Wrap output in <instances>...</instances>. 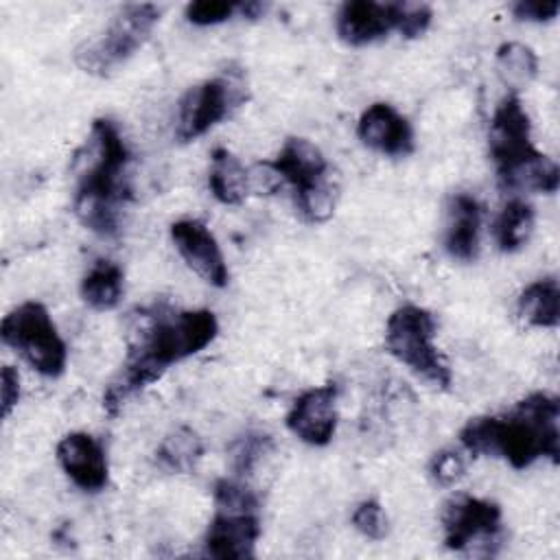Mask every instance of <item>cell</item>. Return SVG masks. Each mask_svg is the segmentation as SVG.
<instances>
[{
  "instance_id": "cell-1",
  "label": "cell",
  "mask_w": 560,
  "mask_h": 560,
  "mask_svg": "<svg viewBox=\"0 0 560 560\" xmlns=\"http://www.w3.org/2000/svg\"><path fill=\"white\" fill-rule=\"evenodd\" d=\"M217 335L219 322L208 308H142L129 328L127 359L103 392V409L116 416L131 396L160 381L173 363L201 352Z\"/></svg>"
},
{
  "instance_id": "cell-2",
  "label": "cell",
  "mask_w": 560,
  "mask_h": 560,
  "mask_svg": "<svg viewBox=\"0 0 560 560\" xmlns=\"http://www.w3.org/2000/svg\"><path fill=\"white\" fill-rule=\"evenodd\" d=\"M131 151L112 118H94L90 136L74 155L72 210L83 228L116 236L120 210L131 199Z\"/></svg>"
},
{
  "instance_id": "cell-3",
  "label": "cell",
  "mask_w": 560,
  "mask_h": 560,
  "mask_svg": "<svg viewBox=\"0 0 560 560\" xmlns=\"http://www.w3.org/2000/svg\"><path fill=\"white\" fill-rule=\"evenodd\" d=\"M457 438L472 457H501L516 470L540 457L558 464L560 400L553 394L534 392L501 416L470 418Z\"/></svg>"
},
{
  "instance_id": "cell-4",
  "label": "cell",
  "mask_w": 560,
  "mask_h": 560,
  "mask_svg": "<svg viewBox=\"0 0 560 560\" xmlns=\"http://www.w3.org/2000/svg\"><path fill=\"white\" fill-rule=\"evenodd\" d=\"M488 144L501 188L545 195L558 190V164L532 144V122L518 94L508 92L494 107Z\"/></svg>"
},
{
  "instance_id": "cell-5",
  "label": "cell",
  "mask_w": 560,
  "mask_h": 560,
  "mask_svg": "<svg viewBox=\"0 0 560 560\" xmlns=\"http://www.w3.org/2000/svg\"><path fill=\"white\" fill-rule=\"evenodd\" d=\"M435 315L416 304H402L385 322L387 352L416 376L438 389L451 387V368L435 346Z\"/></svg>"
},
{
  "instance_id": "cell-6",
  "label": "cell",
  "mask_w": 560,
  "mask_h": 560,
  "mask_svg": "<svg viewBox=\"0 0 560 560\" xmlns=\"http://www.w3.org/2000/svg\"><path fill=\"white\" fill-rule=\"evenodd\" d=\"M158 22L160 9L155 4H127L112 18L98 37L74 50V63L85 74L101 79L109 77L147 44Z\"/></svg>"
},
{
  "instance_id": "cell-7",
  "label": "cell",
  "mask_w": 560,
  "mask_h": 560,
  "mask_svg": "<svg viewBox=\"0 0 560 560\" xmlns=\"http://www.w3.org/2000/svg\"><path fill=\"white\" fill-rule=\"evenodd\" d=\"M0 337L42 376L57 378L66 372L68 348L42 302L28 300L11 308L2 317Z\"/></svg>"
},
{
  "instance_id": "cell-8",
  "label": "cell",
  "mask_w": 560,
  "mask_h": 560,
  "mask_svg": "<svg viewBox=\"0 0 560 560\" xmlns=\"http://www.w3.org/2000/svg\"><path fill=\"white\" fill-rule=\"evenodd\" d=\"M444 545L451 551L494 556L505 540L499 503L472 494H457L442 505Z\"/></svg>"
},
{
  "instance_id": "cell-9",
  "label": "cell",
  "mask_w": 560,
  "mask_h": 560,
  "mask_svg": "<svg viewBox=\"0 0 560 560\" xmlns=\"http://www.w3.org/2000/svg\"><path fill=\"white\" fill-rule=\"evenodd\" d=\"M247 98V85L241 72L230 70L206 79L184 92L177 103L175 138L186 144L210 131Z\"/></svg>"
},
{
  "instance_id": "cell-10",
  "label": "cell",
  "mask_w": 560,
  "mask_h": 560,
  "mask_svg": "<svg viewBox=\"0 0 560 560\" xmlns=\"http://www.w3.org/2000/svg\"><path fill=\"white\" fill-rule=\"evenodd\" d=\"M337 396L339 389L335 383L302 392L284 418L287 429L308 446L330 444L339 422Z\"/></svg>"
},
{
  "instance_id": "cell-11",
  "label": "cell",
  "mask_w": 560,
  "mask_h": 560,
  "mask_svg": "<svg viewBox=\"0 0 560 560\" xmlns=\"http://www.w3.org/2000/svg\"><path fill=\"white\" fill-rule=\"evenodd\" d=\"M405 2L352 0L343 2L335 15L337 37L348 46L374 44L398 31Z\"/></svg>"
},
{
  "instance_id": "cell-12",
  "label": "cell",
  "mask_w": 560,
  "mask_h": 560,
  "mask_svg": "<svg viewBox=\"0 0 560 560\" xmlns=\"http://www.w3.org/2000/svg\"><path fill=\"white\" fill-rule=\"evenodd\" d=\"M171 241L184 262L210 287L223 289L230 282V271L223 252L208 230L206 223L197 219H179L171 223Z\"/></svg>"
},
{
  "instance_id": "cell-13",
  "label": "cell",
  "mask_w": 560,
  "mask_h": 560,
  "mask_svg": "<svg viewBox=\"0 0 560 560\" xmlns=\"http://www.w3.org/2000/svg\"><path fill=\"white\" fill-rule=\"evenodd\" d=\"M57 462L66 477L83 492H101L109 481V466L103 444L85 433H66L55 448Z\"/></svg>"
},
{
  "instance_id": "cell-14",
  "label": "cell",
  "mask_w": 560,
  "mask_h": 560,
  "mask_svg": "<svg viewBox=\"0 0 560 560\" xmlns=\"http://www.w3.org/2000/svg\"><path fill=\"white\" fill-rule=\"evenodd\" d=\"M260 532L258 512L217 510L203 534V556L219 560L252 558Z\"/></svg>"
},
{
  "instance_id": "cell-15",
  "label": "cell",
  "mask_w": 560,
  "mask_h": 560,
  "mask_svg": "<svg viewBox=\"0 0 560 560\" xmlns=\"http://www.w3.org/2000/svg\"><path fill=\"white\" fill-rule=\"evenodd\" d=\"M357 136L368 149L389 158H405L416 149L411 122L389 103L365 107L357 122Z\"/></svg>"
},
{
  "instance_id": "cell-16",
  "label": "cell",
  "mask_w": 560,
  "mask_h": 560,
  "mask_svg": "<svg viewBox=\"0 0 560 560\" xmlns=\"http://www.w3.org/2000/svg\"><path fill=\"white\" fill-rule=\"evenodd\" d=\"M269 164L282 179V184H289L293 188V197L313 190L315 186L335 175L319 147H315L306 138H287L278 155Z\"/></svg>"
},
{
  "instance_id": "cell-17",
  "label": "cell",
  "mask_w": 560,
  "mask_h": 560,
  "mask_svg": "<svg viewBox=\"0 0 560 560\" xmlns=\"http://www.w3.org/2000/svg\"><path fill=\"white\" fill-rule=\"evenodd\" d=\"M481 206L468 192H457L446 203L444 249L459 262H472L479 254Z\"/></svg>"
},
{
  "instance_id": "cell-18",
  "label": "cell",
  "mask_w": 560,
  "mask_h": 560,
  "mask_svg": "<svg viewBox=\"0 0 560 560\" xmlns=\"http://www.w3.org/2000/svg\"><path fill=\"white\" fill-rule=\"evenodd\" d=\"M208 188L219 203L238 206L252 192L249 171L241 164V160L232 151L217 147L210 155Z\"/></svg>"
},
{
  "instance_id": "cell-19",
  "label": "cell",
  "mask_w": 560,
  "mask_h": 560,
  "mask_svg": "<svg viewBox=\"0 0 560 560\" xmlns=\"http://www.w3.org/2000/svg\"><path fill=\"white\" fill-rule=\"evenodd\" d=\"M521 319L536 328H556L560 322V287L556 276L527 284L516 300Z\"/></svg>"
},
{
  "instance_id": "cell-20",
  "label": "cell",
  "mask_w": 560,
  "mask_h": 560,
  "mask_svg": "<svg viewBox=\"0 0 560 560\" xmlns=\"http://www.w3.org/2000/svg\"><path fill=\"white\" fill-rule=\"evenodd\" d=\"M125 291V273L118 262L101 258L81 278L79 293L94 311H112L118 306Z\"/></svg>"
},
{
  "instance_id": "cell-21",
  "label": "cell",
  "mask_w": 560,
  "mask_h": 560,
  "mask_svg": "<svg viewBox=\"0 0 560 560\" xmlns=\"http://www.w3.org/2000/svg\"><path fill=\"white\" fill-rule=\"evenodd\" d=\"M203 457V440L186 424L171 429L155 448V462L162 470L173 475L192 472Z\"/></svg>"
},
{
  "instance_id": "cell-22",
  "label": "cell",
  "mask_w": 560,
  "mask_h": 560,
  "mask_svg": "<svg viewBox=\"0 0 560 560\" xmlns=\"http://www.w3.org/2000/svg\"><path fill=\"white\" fill-rule=\"evenodd\" d=\"M534 232V208L521 197L510 199L492 225L494 243L501 252H516L521 249Z\"/></svg>"
},
{
  "instance_id": "cell-23",
  "label": "cell",
  "mask_w": 560,
  "mask_h": 560,
  "mask_svg": "<svg viewBox=\"0 0 560 560\" xmlns=\"http://www.w3.org/2000/svg\"><path fill=\"white\" fill-rule=\"evenodd\" d=\"M497 74L512 94L527 88L538 74L536 52L521 42H503L494 55Z\"/></svg>"
},
{
  "instance_id": "cell-24",
  "label": "cell",
  "mask_w": 560,
  "mask_h": 560,
  "mask_svg": "<svg viewBox=\"0 0 560 560\" xmlns=\"http://www.w3.org/2000/svg\"><path fill=\"white\" fill-rule=\"evenodd\" d=\"M273 448V440L265 431H247L238 435L230 446V464L236 477L252 475V470L260 464V459Z\"/></svg>"
},
{
  "instance_id": "cell-25",
  "label": "cell",
  "mask_w": 560,
  "mask_h": 560,
  "mask_svg": "<svg viewBox=\"0 0 560 560\" xmlns=\"http://www.w3.org/2000/svg\"><path fill=\"white\" fill-rule=\"evenodd\" d=\"M214 505L217 510H230V512H258L260 501L258 494L243 483L241 477H223L214 483Z\"/></svg>"
},
{
  "instance_id": "cell-26",
  "label": "cell",
  "mask_w": 560,
  "mask_h": 560,
  "mask_svg": "<svg viewBox=\"0 0 560 560\" xmlns=\"http://www.w3.org/2000/svg\"><path fill=\"white\" fill-rule=\"evenodd\" d=\"M352 525L361 536H365L370 540H383L389 532L387 514L376 499H365L354 508Z\"/></svg>"
},
{
  "instance_id": "cell-27",
  "label": "cell",
  "mask_w": 560,
  "mask_h": 560,
  "mask_svg": "<svg viewBox=\"0 0 560 560\" xmlns=\"http://www.w3.org/2000/svg\"><path fill=\"white\" fill-rule=\"evenodd\" d=\"M241 2H228V0H197L186 4L184 18L195 26H212L221 24L238 13Z\"/></svg>"
},
{
  "instance_id": "cell-28",
  "label": "cell",
  "mask_w": 560,
  "mask_h": 560,
  "mask_svg": "<svg viewBox=\"0 0 560 560\" xmlns=\"http://www.w3.org/2000/svg\"><path fill=\"white\" fill-rule=\"evenodd\" d=\"M464 472H466L464 457L453 448L438 451L429 462V475L442 488L455 486L464 477Z\"/></svg>"
},
{
  "instance_id": "cell-29",
  "label": "cell",
  "mask_w": 560,
  "mask_h": 560,
  "mask_svg": "<svg viewBox=\"0 0 560 560\" xmlns=\"http://www.w3.org/2000/svg\"><path fill=\"white\" fill-rule=\"evenodd\" d=\"M431 18H433L431 7L418 4V2H405L398 33H400L405 39H416V37H420V35L429 28Z\"/></svg>"
},
{
  "instance_id": "cell-30",
  "label": "cell",
  "mask_w": 560,
  "mask_h": 560,
  "mask_svg": "<svg viewBox=\"0 0 560 560\" xmlns=\"http://www.w3.org/2000/svg\"><path fill=\"white\" fill-rule=\"evenodd\" d=\"M558 11H560L558 0H523L512 4L514 18L523 22H549L558 15Z\"/></svg>"
},
{
  "instance_id": "cell-31",
  "label": "cell",
  "mask_w": 560,
  "mask_h": 560,
  "mask_svg": "<svg viewBox=\"0 0 560 560\" xmlns=\"http://www.w3.org/2000/svg\"><path fill=\"white\" fill-rule=\"evenodd\" d=\"M20 374L13 365H4L0 372V400H2V418H9L20 400Z\"/></svg>"
},
{
  "instance_id": "cell-32",
  "label": "cell",
  "mask_w": 560,
  "mask_h": 560,
  "mask_svg": "<svg viewBox=\"0 0 560 560\" xmlns=\"http://www.w3.org/2000/svg\"><path fill=\"white\" fill-rule=\"evenodd\" d=\"M265 11H267V4H262V2H241V7H238V15L247 18V20H258V18H262Z\"/></svg>"
}]
</instances>
